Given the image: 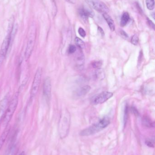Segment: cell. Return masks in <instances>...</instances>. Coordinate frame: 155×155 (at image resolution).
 <instances>
[{
    "label": "cell",
    "mask_w": 155,
    "mask_h": 155,
    "mask_svg": "<svg viewBox=\"0 0 155 155\" xmlns=\"http://www.w3.org/2000/svg\"><path fill=\"white\" fill-rule=\"evenodd\" d=\"M110 123V119L108 117H103L98 122H96V124H94L89 128L82 130L80 134L82 136H88L96 134L107 127Z\"/></svg>",
    "instance_id": "1"
},
{
    "label": "cell",
    "mask_w": 155,
    "mask_h": 155,
    "mask_svg": "<svg viewBox=\"0 0 155 155\" xmlns=\"http://www.w3.org/2000/svg\"><path fill=\"white\" fill-rule=\"evenodd\" d=\"M18 94H16L13 96L10 102L8 108L6 110L4 114L3 115L2 119V124L5 127H7L11 119L14 114L18 105Z\"/></svg>",
    "instance_id": "2"
},
{
    "label": "cell",
    "mask_w": 155,
    "mask_h": 155,
    "mask_svg": "<svg viewBox=\"0 0 155 155\" xmlns=\"http://www.w3.org/2000/svg\"><path fill=\"white\" fill-rule=\"evenodd\" d=\"M13 27H8V32L6 37L3 40L0 49V66L2 65L5 59L6 55L8 52V50L12 44V41L14 37V32H12Z\"/></svg>",
    "instance_id": "3"
},
{
    "label": "cell",
    "mask_w": 155,
    "mask_h": 155,
    "mask_svg": "<svg viewBox=\"0 0 155 155\" xmlns=\"http://www.w3.org/2000/svg\"><path fill=\"white\" fill-rule=\"evenodd\" d=\"M36 28L35 25H31L28 34V42L25 51V58L28 60L31 56L35 46L36 39Z\"/></svg>",
    "instance_id": "4"
},
{
    "label": "cell",
    "mask_w": 155,
    "mask_h": 155,
    "mask_svg": "<svg viewBox=\"0 0 155 155\" xmlns=\"http://www.w3.org/2000/svg\"><path fill=\"white\" fill-rule=\"evenodd\" d=\"M70 126V116L68 112L62 114L59 122L58 132L61 138H64L68 136Z\"/></svg>",
    "instance_id": "5"
},
{
    "label": "cell",
    "mask_w": 155,
    "mask_h": 155,
    "mask_svg": "<svg viewBox=\"0 0 155 155\" xmlns=\"http://www.w3.org/2000/svg\"><path fill=\"white\" fill-rule=\"evenodd\" d=\"M42 70L41 67L38 68L36 71L34 76V79L33 80L32 83V87H31V99H33L36 97L39 88L40 86L41 82V77H42Z\"/></svg>",
    "instance_id": "6"
},
{
    "label": "cell",
    "mask_w": 155,
    "mask_h": 155,
    "mask_svg": "<svg viewBox=\"0 0 155 155\" xmlns=\"http://www.w3.org/2000/svg\"><path fill=\"white\" fill-rule=\"evenodd\" d=\"M89 6L100 12L107 13L109 12V9L104 2L100 0H85Z\"/></svg>",
    "instance_id": "7"
},
{
    "label": "cell",
    "mask_w": 155,
    "mask_h": 155,
    "mask_svg": "<svg viewBox=\"0 0 155 155\" xmlns=\"http://www.w3.org/2000/svg\"><path fill=\"white\" fill-rule=\"evenodd\" d=\"M113 96L111 92L104 91L95 95L91 99V102L93 104L96 105L104 103Z\"/></svg>",
    "instance_id": "8"
},
{
    "label": "cell",
    "mask_w": 155,
    "mask_h": 155,
    "mask_svg": "<svg viewBox=\"0 0 155 155\" xmlns=\"http://www.w3.org/2000/svg\"><path fill=\"white\" fill-rule=\"evenodd\" d=\"M52 92V83L51 79L49 77H47L45 79L43 85V93L44 96L46 99L49 100L51 97Z\"/></svg>",
    "instance_id": "9"
},
{
    "label": "cell",
    "mask_w": 155,
    "mask_h": 155,
    "mask_svg": "<svg viewBox=\"0 0 155 155\" xmlns=\"http://www.w3.org/2000/svg\"><path fill=\"white\" fill-rule=\"evenodd\" d=\"M79 14L82 20L85 21H87L89 17L92 18L94 16V12L91 9L87 7H83L80 9Z\"/></svg>",
    "instance_id": "10"
},
{
    "label": "cell",
    "mask_w": 155,
    "mask_h": 155,
    "mask_svg": "<svg viewBox=\"0 0 155 155\" xmlns=\"http://www.w3.org/2000/svg\"><path fill=\"white\" fill-rule=\"evenodd\" d=\"M84 59V55L81 51L80 53L77 54L76 57L75 58V64L78 70H82L83 68Z\"/></svg>",
    "instance_id": "11"
},
{
    "label": "cell",
    "mask_w": 155,
    "mask_h": 155,
    "mask_svg": "<svg viewBox=\"0 0 155 155\" xmlns=\"http://www.w3.org/2000/svg\"><path fill=\"white\" fill-rule=\"evenodd\" d=\"M91 89V87L88 85L84 86L77 90L76 92V95L77 97H82L87 94Z\"/></svg>",
    "instance_id": "12"
},
{
    "label": "cell",
    "mask_w": 155,
    "mask_h": 155,
    "mask_svg": "<svg viewBox=\"0 0 155 155\" xmlns=\"http://www.w3.org/2000/svg\"><path fill=\"white\" fill-rule=\"evenodd\" d=\"M103 16L104 19H105V20L107 21V23L108 25L110 30L112 31H115V24H114V21H113L112 19L111 18V16L109 15H108L107 13H103Z\"/></svg>",
    "instance_id": "13"
},
{
    "label": "cell",
    "mask_w": 155,
    "mask_h": 155,
    "mask_svg": "<svg viewBox=\"0 0 155 155\" xmlns=\"http://www.w3.org/2000/svg\"><path fill=\"white\" fill-rule=\"evenodd\" d=\"M9 132L10 128H7L5 129V130L3 132V133L0 137V151L1 150V148L3 147V144L6 140L8 135L9 133Z\"/></svg>",
    "instance_id": "14"
},
{
    "label": "cell",
    "mask_w": 155,
    "mask_h": 155,
    "mask_svg": "<svg viewBox=\"0 0 155 155\" xmlns=\"http://www.w3.org/2000/svg\"><path fill=\"white\" fill-rule=\"evenodd\" d=\"M130 20V16L127 12H125L123 13L121 20V27H125L127 23Z\"/></svg>",
    "instance_id": "15"
},
{
    "label": "cell",
    "mask_w": 155,
    "mask_h": 155,
    "mask_svg": "<svg viewBox=\"0 0 155 155\" xmlns=\"http://www.w3.org/2000/svg\"><path fill=\"white\" fill-rule=\"evenodd\" d=\"M75 41L76 44L78 48L80 49H84L85 47V43L83 40L81 39L80 38L76 37L75 38Z\"/></svg>",
    "instance_id": "16"
},
{
    "label": "cell",
    "mask_w": 155,
    "mask_h": 155,
    "mask_svg": "<svg viewBox=\"0 0 155 155\" xmlns=\"http://www.w3.org/2000/svg\"><path fill=\"white\" fill-rule=\"evenodd\" d=\"M96 74L97 78L100 79H103L104 78H105V72L103 69H98L96 71Z\"/></svg>",
    "instance_id": "17"
},
{
    "label": "cell",
    "mask_w": 155,
    "mask_h": 155,
    "mask_svg": "<svg viewBox=\"0 0 155 155\" xmlns=\"http://www.w3.org/2000/svg\"><path fill=\"white\" fill-rule=\"evenodd\" d=\"M147 8L150 10L154 9L155 7L154 0H146Z\"/></svg>",
    "instance_id": "18"
},
{
    "label": "cell",
    "mask_w": 155,
    "mask_h": 155,
    "mask_svg": "<svg viewBox=\"0 0 155 155\" xmlns=\"http://www.w3.org/2000/svg\"><path fill=\"white\" fill-rule=\"evenodd\" d=\"M143 124L144 125L147 126V127H152L154 126V124L147 117L143 118Z\"/></svg>",
    "instance_id": "19"
},
{
    "label": "cell",
    "mask_w": 155,
    "mask_h": 155,
    "mask_svg": "<svg viewBox=\"0 0 155 155\" xmlns=\"http://www.w3.org/2000/svg\"><path fill=\"white\" fill-rule=\"evenodd\" d=\"M146 145L150 147H154V138H149L147 139L145 141Z\"/></svg>",
    "instance_id": "20"
},
{
    "label": "cell",
    "mask_w": 155,
    "mask_h": 155,
    "mask_svg": "<svg viewBox=\"0 0 155 155\" xmlns=\"http://www.w3.org/2000/svg\"><path fill=\"white\" fill-rule=\"evenodd\" d=\"M138 42H139V37H138V35L137 34H135L132 37L131 43L132 44L136 46L138 44Z\"/></svg>",
    "instance_id": "21"
},
{
    "label": "cell",
    "mask_w": 155,
    "mask_h": 155,
    "mask_svg": "<svg viewBox=\"0 0 155 155\" xmlns=\"http://www.w3.org/2000/svg\"><path fill=\"white\" fill-rule=\"evenodd\" d=\"M76 47L74 45H70L68 48V53L70 54H73L76 51Z\"/></svg>",
    "instance_id": "22"
},
{
    "label": "cell",
    "mask_w": 155,
    "mask_h": 155,
    "mask_svg": "<svg viewBox=\"0 0 155 155\" xmlns=\"http://www.w3.org/2000/svg\"><path fill=\"white\" fill-rule=\"evenodd\" d=\"M78 33H79V35H80V36L82 37H85L86 36L85 31L82 28H79V29H78Z\"/></svg>",
    "instance_id": "23"
},
{
    "label": "cell",
    "mask_w": 155,
    "mask_h": 155,
    "mask_svg": "<svg viewBox=\"0 0 155 155\" xmlns=\"http://www.w3.org/2000/svg\"><path fill=\"white\" fill-rule=\"evenodd\" d=\"M101 65H102V63L100 61L95 62L92 64L93 67L95 68H98L101 66Z\"/></svg>",
    "instance_id": "24"
},
{
    "label": "cell",
    "mask_w": 155,
    "mask_h": 155,
    "mask_svg": "<svg viewBox=\"0 0 155 155\" xmlns=\"http://www.w3.org/2000/svg\"><path fill=\"white\" fill-rule=\"evenodd\" d=\"M120 34L121 37L123 38L124 39H127V38H128V36L127 34L124 31H123V30H121L120 31Z\"/></svg>",
    "instance_id": "25"
},
{
    "label": "cell",
    "mask_w": 155,
    "mask_h": 155,
    "mask_svg": "<svg viewBox=\"0 0 155 155\" xmlns=\"http://www.w3.org/2000/svg\"><path fill=\"white\" fill-rule=\"evenodd\" d=\"M128 115V107L126 106L125 109V114H124V122L125 124L127 122V118Z\"/></svg>",
    "instance_id": "26"
},
{
    "label": "cell",
    "mask_w": 155,
    "mask_h": 155,
    "mask_svg": "<svg viewBox=\"0 0 155 155\" xmlns=\"http://www.w3.org/2000/svg\"><path fill=\"white\" fill-rule=\"evenodd\" d=\"M98 31L99 32V33H100L101 35L102 36H104V32L103 31L101 28L98 27Z\"/></svg>",
    "instance_id": "27"
},
{
    "label": "cell",
    "mask_w": 155,
    "mask_h": 155,
    "mask_svg": "<svg viewBox=\"0 0 155 155\" xmlns=\"http://www.w3.org/2000/svg\"><path fill=\"white\" fill-rule=\"evenodd\" d=\"M148 23H149V25L151 26V27L153 29H154L155 25H154V24L153 23V22L151 21V20H148Z\"/></svg>",
    "instance_id": "28"
},
{
    "label": "cell",
    "mask_w": 155,
    "mask_h": 155,
    "mask_svg": "<svg viewBox=\"0 0 155 155\" xmlns=\"http://www.w3.org/2000/svg\"><path fill=\"white\" fill-rule=\"evenodd\" d=\"M68 2L72 4H75L76 1V0H66Z\"/></svg>",
    "instance_id": "29"
},
{
    "label": "cell",
    "mask_w": 155,
    "mask_h": 155,
    "mask_svg": "<svg viewBox=\"0 0 155 155\" xmlns=\"http://www.w3.org/2000/svg\"><path fill=\"white\" fill-rule=\"evenodd\" d=\"M19 155H25V153L24 152H22Z\"/></svg>",
    "instance_id": "30"
}]
</instances>
